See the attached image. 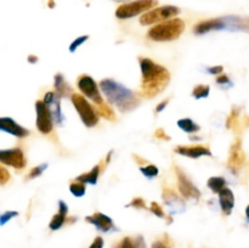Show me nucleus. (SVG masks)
Listing matches in <instances>:
<instances>
[{
    "label": "nucleus",
    "mask_w": 249,
    "mask_h": 248,
    "mask_svg": "<svg viewBox=\"0 0 249 248\" xmlns=\"http://www.w3.org/2000/svg\"><path fill=\"white\" fill-rule=\"evenodd\" d=\"M18 215V212H15V211H7V212H4L2 214H0V225H5V224L7 223V221L11 220L12 218H15V216Z\"/></svg>",
    "instance_id": "f704fd0d"
},
{
    "label": "nucleus",
    "mask_w": 249,
    "mask_h": 248,
    "mask_svg": "<svg viewBox=\"0 0 249 248\" xmlns=\"http://www.w3.org/2000/svg\"><path fill=\"white\" fill-rule=\"evenodd\" d=\"M53 6H55V2H53V0H49V7H51V9H53Z\"/></svg>",
    "instance_id": "49530a36"
},
{
    "label": "nucleus",
    "mask_w": 249,
    "mask_h": 248,
    "mask_svg": "<svg viewBox=\"0 0 249 248\" xmlns=\"http://www.w3.org/2000/svg\"><path fill=\"white\" fill-rule=\"evenodd\" d=\"M174 151L178 155L185 156V157L192 158V159H197L201 157H212L211 148L206 145H178L174 147Z\"/></svg>",
    "instance_id": "2eb2a0df"
},
{
    "label": "nucleus",
    "mask_w": 249,
    "mask_h": 248,
    "mask_svg": "<svg viewBox=\"0 0 249 248\" xmlns=\"http://www.w3.org/2000/svg\"><path fill=\"white\" fill-rule=\"evenodd\" d=\"M0 131L14 135L16 138H27L29 135V130L24 126L19 125L16 121L10 117H0Z\"/></svg>",
    "instance_id": "f3484780"
},
{
    "label": "nucleus",
    "mask_w": 249,
    "mask_h": 248,
    "mask_svg": "<svg viewBox=\"0 0 249 248\" xmlns=\"http://www.w3.org/2000/svg\"><path fill=\"white\" fill-rule=\"evenodd\" d=\"M228 31V32H242L249 33V17L243 16H223L216 18L201 21L194 27V33L196 35H203L209 32Z\"/></svg>",
    "instance_id": "7ed1b4c3"
},
{
    "label": "nucleus",
    "mask_w": 249,
    "mask_h": 248,
    "mask_svg": "<svg viewBox=\"0 0 249 248\" xmlns=\"http://www.w3.org/2000/svg\"><path fill=\"white\" fill-rule=\"evenodd\" d=\"M139 66L141 71V95L152 99L162 94L170 82L169 71L148 57H139Z\"/></svg>",
    "instance_id": "f257e3e1"
},
{
    "label": "nucleus",
    "mask_w": 249,
    "mask_h": 248,
    "mask_svg": "<svg viewBox=\"0 0 249 248\" xmlns=\"http://www.w3.org/2000/svg\"><path fill=\"white\" fill-rule=\"evenodd\" d=\"M162 199L164 202L165 206L169 209L170 215L172 214H179L185 212L186 209V203H185V199L181 195H178L170 187H164L162 192Z\"/></svg>",
    "instance_id": "ddd939ff"
},
{
    "label": "nucleus",
    "mask_w": 249,
    "mask_h": 248,
    "mask_svg": "<svg viewBox=\"0 0 249 248\" xmlns=\"http://www.w3.org/2000/svg\"><path fill=\"white\" fill-rule=\"evenodd\" d=\"M209 94H211V88L207 84H199L192 90V96L196 100L207 99L209 96Z\"/></svg>",
    "instance_id": "c85d7f7f"
},
{
    "label": "nucleus",
    "mask_w": 249,
    "mask_h": 248,
    "mask_svg": "<svg viewBox=\"0 0 249 248\" xmlns=\"http://www.w3.org/2000/svg\"><path fill=\"white\" fill-rule=\"evenodd\" d=\"M206 72L212 75H219L224 72L223 66H209L206 68Z\"/></svg>",
    "instance_id": "4c0bfd02"
},
{
    "label": "nucleus",
    "mask_w": 249,
    "mask_h": 248,
    "mask_svg": "<svg viewBox=\"0 0 249 248\" xmlns=\"http://www.w3.org/2000/svg\"><path fill=\"white\" fill-rule=\"evenodd\" d=\"M61 100L62 99H60L55 91H48L44 95L43 99V101L45 102L49 111H50L53 124L57 126H63L66 122V117L62 112V106H61Z\"/></svg>",
    "instance_id": "9b49d317"
},
{
    "label": "nucleus",
    "mask_w": 249,
    "mask_h": 248,
    "mask_svg": "<svg viewBox=\"0 0 249 248\" xmlns=\"http://www.w3.org/2000/svg\"><path fill=\"white\" fill-rule=\"evenodd\" d=\"M10 180V173L6 168L0 165V185H5Z\"/></svg>",
    "instance_id": "e433bc0d"
},
{
    "label": "nucleus",
    "mask_w": 249,
    "mask_h": 248,
    "mask_svg": "<svg viewBox=\"0 0 249 248\" xmlns=\"http://www.w3.org/2000/svg\"><path fill=\"white\" fill-rule=\"evenodd\" d=\"M246 162V155L242 148V140L240 138H236L230 147V153H229L228 167L231 172L236 173L243 167Z\"/></svg>",
    "instance_id": "4468645a"
},
{
    "label": "nucleus",
    "mask_w": 249,
    "mask_h": 248,
    "mask_svg": "<svg viewBox=\"0 0 249 248\" xmlns=\"http://www.w3.org/2000/svg\"><path fill=\"white\" fill-rule=\"evenodd\" d=\"M133 158H134V159H135V160H136V162H138V163H139V164H146V163H147V162H146V160H145V159H142V158H141V157H139V156H138V155L133 156Z\"/></svg>",
    "instance_id": "c03bdc74"
},
{
    "label": "nucleus",
    "mask_w": 249,
    "mask_h": 248,
    "mask_svg": "<svg viewBox=\"0 0 249 248\" xmlns=\"http://www.w3.org/2000/svg\"><path fill=\"white\" fill-rule=\"evenodd\" d=\"M150 212L152 214H155L156 216H158V218H160V219H167V221H168V224H170L173 221V218H172V215H167V213H165L164 211H163V208H162V206H160V204H158L157 202H151V204H150Z\"/></svg>",
    "instance_id": "bb28decb"
},
{
    "label": "nucleus",
    "mask_w": 249,
    "mask_h": 248,
    "mask_svg": "<svg viewBox=\"0 0 249 248\" xmlns=\"http://www.w3.org/2000/svg\"><path fill=\"white\" fill-rule=\"evenodd\" d=\"M180 14V9L173 5H165V6L156 7L145 12L140 17V23L142 26H150V24L158 23V22H164L168 19L175 18Z\"/></svg>",
    "instance_id": "0eeeda50"
},
{
    "label": "nucleus",
    "mask_w": 249,
    "mask_h": 248,
    "mask_svg": "<svg viewBox=\"0 0 249 248\" xmlns=\"http://www.w3.org/2000/svg\"><path fill=\"white\" fill-rule=\"evenodd\" d=\"M140 172L142 173V175L145 177H147L148 180H152L155 177H158L160 174V169H158L157 165L155 164H145L140 167Z\"/></svg>",
    "instance_id": "cd10ccee"
},
{
    "label": "nucleus",
    "mask_w": 249,
    "mask_h": 248,
    "mask_svg": "<svg viewBox=\"0 0 249 248\" xmlns=\"http://www.w3.org/2000/svg\"><path fill=\"white\" fill-rule=\"evenodd\" d=\"M71 101H72L75 111L79 114L80 121L83 122V124H84L87 128H94V126H96L97 124H99V113H97L94 105L90 104L84 95L73 92V95L71 96Z\"/></svg>",
    "instance_id": "39448f33"
},
{
    "label": "nucleus",
    "mask_w": 249,
    "mask_h": 248,
    "mask_svg": "<svg viewBox=\"0 0 249 248\" xmlns=\"http://www.w3.org/2000/svg\"><path fill=\"white\" fill-rule=\"evenodd\" d=\"M48 167H49L48 163H43V164L36 165V167H34L33 169L28 173V175H27L26 179L32 180V179H36V177H40V175L45 172V169H48Z\"/></svg>",
    "instance_id": "2f4dec72"
},
{
    "label": "nucleus",
    "mask_w": 249,
    "mask_h": 248,
    "mask_svg": "<svg viewBox=\"0 0 249 248\" xmlns=\"http://www.w3.org/2000/svg\"><path fill=\"white\" fill-rule=\"evenodd\" d=\"M53 88H55L56 95L60 99H66V97H71L73 95L72 88L70 87L68 82H66L62 73H56L53 75Z\"/></svg>",
    "instance_id": "6ab92c4d"
},
{
    "label": "nucleus",
    "mask_w": 249,
    "mask_h": 248,
    "mask_svg": "<svg viewBox=\"0 0 249 248\" xmlns=\"http://www.w3.org/2000/svg\"><path fill=\"white\" fill-rule=\"evenodd\" d=\"M77 87L79 91L87 97L88 100L92 101L94 105L102 104L105 101L102 97V92L100 90V85L97 84L96 80L89 74H82L77 79Z\"/></svg>",
    "instance_id": "6e6552de"
},
{
    "label": "nucleus",
    "mask_w": 249,
    "mask_h": 248,
    "mask_svg": "<svg viewBox=\"0 0 249 248\" xmlns=\"http://www.w3.org/2000/svg\"><path fill=\"white\" fill-rule=\"evenodd\" d=\"M89 40V35H80V36H77V38L74 39V40L72 41V43H71V45H70V48H68V50H70V53H75V51L78 50V49L80 48V46L83 45V44L85 43V41H88Z\"/></svg>",
    "instance_id": "473e14b6"
},
{
    "label": "nucleus",
    "mask_w": 249,
    "mask_h": 248,
    "mask_svg": "<svg viewBox=\"0 0 249 248\" xmlns=\"http://www.w3.org/2000/svg\"><path fill=\"white\" fill-rule=\"evenodd\" d=\"M173 246H174V242L172 238L169 237L168 233H164L152 243L151 248H173Z\"/></svg>",
    "instance_id": "c756f323"
},
{
    "label": "nucleus",
    "mask_w": 249,
    "mask_h": 248,
    "mask_svg": "<svg viewBox=\"0 0 249 248\" xmlns=\"http://www.w3.org/2000/svg\"><path fill=\"white\" fill-rule=\"evenodd\" d=\"M67 218L68 215H65V214H61L57 212V213L51 218L50 223H49V229H50L51 231L60 230L65 224H67Z\"/></svg>",
    "instance_id": "a878e982"
},
{
    "label": "nucleus",
    "mask_w": 249,
    "mask_h": 248,
    "mask_svg": "<svg viewBox=\"0 0 249 248\" xmlns=\"http://www.w3.org/2000/svg\"><path fill=\"white\" fill-rule=\"evenodd\" d=\"M185 31V22L180 18H172L160 22L147 32V38L153 41L177 40Z\"/></svg>",
    "instance_id": "20e7f679"
},
{
    "label": "nucleus",
    "mask_w": 249,
    "mask_h": 248,
    "mask_svg": "<svg viewBox=\"0 0 249 248\" xmlns=\"http://www.w3.org/2000/svg\"><path fill=\"white\" fill-rule=\"evenodd\" d=\"M113 1H116V2H124V1H131V0H113ZM134 1V0H133Z\"/></svg>",
    "instance_id": "09e8293b"
},
{
    "label": "nucleus",
    "mask_w": 249,
    "mask_h": 248,
    "mask_svg": "<svg viewBox=\"0 0 249 248\" xmlns=\"http://www.w3.org/2000/svg\"><path fill=\"white\" fill-rule=\"evenodd\" d=\"M102 172H104V170H102L101 164H96L95 167H92V169L90 170V172L83 173V174L78 175V177H75V180L79 182H83V184L85 185H96L100 174H101Z\"/></svg>",
    "instance_id": "412c9836"
},
{
    "label": "nucleus",
    "mask_w": 249,
    "mask_h": 248,
    "mask_svg": "<svg viewBox=\"0 0 249 248\" xmlns=\"http://www.w3.org/2000/svg\"><path fill=\"white\" fill-rule=\"evenodd\" d=\"M190 140H194V141H199V140H202V138L201 136H197V135H192V134H190Z\"/></svg>",
    "instance_id": "a18cd8bd"
},
{
    "label": "nucleus",
    "mask_w": 249,
    "mask_h": 248,
    "mask_svg": "<svg viewBox=\"0 0 249 248\" xmlns=\"http://www.w3.org/2000/svg\"><path fill=\"white\" fill-rule=\"evenodd\" d=\"M100 90L106 97L107 102L114 106L122 113H128L138 108L141 104V97L138 92L129 89L117 80L106 78L99 83Z\"/></svg>",
    "instance_id": "f03ea898"
},
{
    "label": "nucleus",
    "mask_w": 249,
    "mask_h": 248,
    "mask_svg": "<svg viewBox=\"0 0 249 248\" xmlns=\"http://www.w3.org/2000/svg\"><path fill=\"white\" fill-rule=\"evenodd\" d=\"M246 216H247V219L249 220V204L247 206V208H246Z\"/></svg>",
    "instance_id": "de8ad7c7"
},
{
    "label": "nucleus",
    "mask_w": 249,
    "mask_h": 248,
    "mask_svg": "<svg viewBox=\"0 0 249 248\" xmlns=\"http://www.w3.org/2000/svg\"><path fill=\"white\" fill-rule=\"evenodd\" d=\"M155 136L157 139H160V140H164V141H170V136L168 135L167 133H165L164 129L162 128H158L157 130L155 131Z\"/></svg>",
    "instance_id": "58836bf2"
},
{
    "label": "nucleus",
    "mask_w": 249,
    "mask_h": 248,
    "mask_svg": "<svg viewBox=\"0 0 249 248\" xmlns=\"http://www.w3.org/2000/svg\"><path fill=\"white\" fill-rule=\"evenodd\" d=\"M70 192L74 197H83L87 192V185L75 180L70 184Z\"/></svg>",
    "instance_id": "7c9ffc66"
},
{
    "label": "nucleus",
    "mask_w": 249,
    "mask_h": 248,
    "mask_svg": "<svg viewBox=\"0 0 249 248\" xmlns=\"http://www.w3.org/2000/svg\"><path fill=\"white\" fill-rule=\"evenodd\" d=\"M169 101H170V97H167V99H164L163 101H160V104L156 106V109H155L156 113H160L162 111H164L165 107H167L168 104H169Z\"/></svg>",
    "instance_id": "a19ab883"
},
{
    "label": "nucleus",
    "mask_w": 249,
    "mask_h": 248,
    "mask_svg": "<svg viewBox=\"0 0 249 248\" xmlns=\"http://www.w3.org/2000/svg\"><path fill=\"white\" fill-rule=\"evenodd\" d=\"M216 84L221 85V87H232V82L230 80V78H229L228 74H224V73H221V74L216 75V79H215Z\"/></svg>",
    "instance_id": "c9c22d12"
},
{
    "label": "nucleus",
    "mask_w": 249,
    "mask_h": 248,
    "mask_svg": "<svg viewBox=\"0 0 249 248\" xmlns=\"http://www.w3.org/2000/svg\"><path fill=\"white\" fill-rule=\"evenodd\" d=\"M57 211H58V213L68 215V211H70V208H68V204L66 203L63 199H60V201L57 202Z\"/></svg>",
    "instance_id": "ea45409f"
},
{
    "label": "nucleus",
    "mask_w": 249,
    "mask_h": 248,
    "mask_svg": "<svg viewBox=\"0 0 249 248\" xmlns=\"http://www.w3.org/2000/svg\"><path fill=\"white\" fill-rule=\"evenodd\" d=\"M126 207H133V208L136 209H147L146 201L143 198H141V197H135V198H133L130 203L126 204Z\"/></svg>",
    "instance_id": "72a5a7b5"
},
{
    "label": "nucleus",
    "mask_w": 249,
    "mask_h": 248,
    "mask_svg": "<svg viewBox=\"0 0 249 248\" xmlns=\"http://www.w3.org/2000/svg\"><path fill=\"white\" fill-rule=\"evenodd\" d=\"M175 175H177L178 180V189H179L180 195L184 197L185 199H194V201H199L202 194L199 191L198 187L194 184L191 177L179 167L175 165Z\"/></svg>",
    "instance_id": "1a4fd4ad"
},
{
    "label": "nucleus",
    "mask_w": 249,
    "mask_h": 248,
    "mask_svg": "<svg viewBox=\"0 0 249 248\" xmlns=\"http://www.w3.org/2000/svg\"><path fill=\"white\" fill-rule=\"evenodd\" d=\"M240 113H241L240 107H237V106L232 107V109H231L228 119H226V128L232 129V130H235V131H237L238 129L241 128Z\"/></svg>",
    "instance_id": "5701e85b"
},
{
    "label": "nucleus",
    "mask_w": 249,
    "mask_h": 248,
    "mask_svg": "<svg viewBox=\"0 0 249 248\" xmlns=\"http://www.w3.org/2000/svg\"><path fill=\"white\" fill-rule=\"evenodd\" d=\"M177 124L182 131H185V133L187 134H196L201 130L199 124H197L196 122L192 121L191 118H181L177 122Z\"/></svg>",
    "instance_id": "b1692460"
},
{
    "label": "nucleus",
    "mask_w": 249,
    "mask_h": 248,
    "mask_svg": "<svg viewBox=\"0 0 249 248\" xmlns=\"http://www.w3.org/2000/svg\"><path fill=\"white\" fill-rule=\"evenodd\" d=\"M114 248H146V242L141 235L125 236L114 245Z\"/></svg>",
    "instance_id": "aec40b11"
},
{
    "label": "nucleus",
    "mask_w": 249,
    "mask_h": 248,
    "mask_svg": "<svg viewBox=\"0 0 249 248\" xmlns=\"http://www.w3.org/2000/svg\"><path fill=\"white\" fill-rule=\"evenodd\" d=\"M85 221L94 225L101 232H111V231L117 230L113 220L108 215L101 213V212H95L91 215H88L85 218Z\"/></svg>",
    "instance_id": "dca6fc26"
},
{
    "label": "nucleus",
    "mask_w": 249,
    "mask_h": 248,
    "mask_svg": "<svg viewBox=\"0 0 249 248\" xmlns=\"http://www.w3.org/2000/svg\"><path fill=\"white\" fill-rule=\"evenodd\" d=\"M228 182L224 177H211L207 181V186L213 194H219L223 189H225Z\"/></svg>",
    "instance_id": "393cba45"
},
{
    "label": "nucleus",
    "mask_w": 249,
    "mask_h": 248,
    "mask_svg": "<svg viewBox=\"0 0 249 248\" xmlns=\"http://www.w3.org/2000/svg\"><path fill=\"white\" fill-rule=\"evenodd\" d=\"M89 248H104V238L101 236L95 237L91 245L89 246Z\"/></svg>",
    "instance_id": "79ce46f5"
},
{
    "label": "nucleus",
    "mask_w": 249,
    "mask_h": 248,
    "mask_svg": "<svg viewBox=\"0 0 249 248\" xmlns=\"http://www.w3.org/2000/svg\"><path fill=\"white\" fill-rule=\"evenodd\" d=\"M219 206L225 215H230L235 207V195L232 190L229 189L228 186L219 192Z\"/></svg>",
    "instance_id": "a211bd4d"
},
{
    "label": "nucleus",
    "mask_w": 249,
    "mask_h": 248,
    "mask_svg": "<svg viewBox=\"0 0 249 248\" xmlns=\"http://www.w3.org/2000/svg\"><path fill=\"white\" fill-rule=\"evenodd\" d=\"M95 108H96L97 113H99L100 117H102V118H105L106 121H109V122H116L117 121V116L116 113H114L113 108L111 107V105L109 104H106V102H102V104H99V105H94Z\"/></svg>",
    "instance_id": "4be33fe9"
},
{
    "label": "nucleus",
    "mask_w": 249,
    "mask_h": 248,
    "mask_svg": "<svg viewBox=\"0 0 249 248\" xmlns=\"http://www.w3.org/2000/svg\"><path fill=\"white\" fill-rule=\"evenodd\" d=\"M36 129L40 131L43 135H48L51 134L53 130V121L51 117L50 111H49L48 106L43 100H38L36 102Z\"/></svg>",
    "instance_id": "9d476101"
},
{
    "label": "nucleus",
    "mask_w": 249,
    "mask_h": 248,
    "mask_svg": "<svg viewBox=\"0 0 249 248\" xmlns=\"http://www.w3.org/2000/svg\"><path fill=\"white\" fill-rule=\"evenodd\" d=\"M27 60H28V62H29V63H36V62H38V56L29 55V56H28V58H27Z\"/></svg>",
    "instance_id": "37998d69"
},
{
    "label": "nucleus",
    "mask_w": 249,
    "mask_h": 248,
    "mask_svg": "<svg viewBox=\"0 0 249 248\" xmlns=\"http://www.w3.org/2000/svg\"><path fill=\"white\" fill-rule=\"evenodd\" d=\"M0 163L14 167L15 169H23L27 164L26 156L18 147L0 150Z\"/></svg>",
    "instance_id": "f8f14e48"
},
{
    "label": "nucleus",
    "mask_w": 249,
    "mask_h": 248,
    "mask_svg": "<svg viewBox=\"0 0 249 248\" xmlns=\"http://www.w3.org/2000/svg\"><path fill=\"white\" fill-rule=\"evenodd\" d=\"M158 4V0H134L125 2L116 10V17L119 19H128L140 14L152 10Z\"/></svg>",
    "instance_id": "423d86ee"
}]
</instances>
